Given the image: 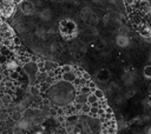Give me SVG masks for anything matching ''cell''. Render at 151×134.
I'll list each match as a JSON object with an SVG mask.
<instances>
[{
    "label": "cell",
    "instance_id": "4",
    "mask_svg": "<svg viewBox=\"0 0 151 134\" xmlns=\"http://www.w3.org/2000/svg\"><path fill=\"white\" fill-rule=\"evenodd\" d=\"M84 103H87V94L78 92L74 99V105H84Z\"/></svg>",
    "mask_w": 151,
    "mask_h": 134
},
{
    "label": "cell",
    "instance_id": "9",
    "mask_svg": "<svg viewBox=\"0 0 151 134\" xmlns=\"http://www.w3.org/2000/svg\"><path fill=\"white\" fill-rule=\"evenodd\" d=\"M29 93H31L33 96H35V95H39V94H40V89H39V86H38V85H33V86H31V88H29Z\"/></svg>",
    "mask_w": 151,
    "mask_h": 134
},
{
    "label": "cell",
    "instance_id": "2",
    "mask_svg": "<svg viewBox=\"0 0 151 134\" xmlns=\"http://www.w3.org/2000/svg\"><path fill=\"white\" fill-rule=\"evenodd\" d=\"M24 72H25L27 75L32 76V78L35 80V76H37V74H38V72H39L38 66H37V62H33V61H27V62H25V65H24Z\"/></svg>",
    "mask_w": 151,
    "mask_h": 134
},
{
    "label": "cell",
    "instance_id": "6",
    "mask_svg": "<svg viewBox=\"0 0 151 134\" xmlns=\"http://www.w3.org/2000/svg\"><path fill=\"white\" fill-rule=\"evenodd\" d=\"M22 116H24V115H22V113H21L19 109H15V110H13V112L11 113V119H12L13 121H17V122L20 121V120L22 119Z\"/></svg>",
    "mask_w": 151,
    "mask_h": 134
},
{
    "label": "cell",
    "instance_id": "15",
    "mask_svg": "<svg viewBox=\"0 0 151 134\" xmlns=\"http://www.w3.org/2000/svg\"><path fill=\"white\" fill-rule=\"evenodd\" d=\"M0 55H1V48H0Z\"/></svg>",
    "mask_w": 151,
    "mask_h": 134
},
{
    "label": "cell",
    "instance_id": "12",
    "mask_svg": "<svg viewBox=\"0 0 151 134\" xmlns=\"http://www.w3.org/2000/svg\"><path fill=\"white\" fill-rule=\"evenodd\" d=\"M104 109H105V113H107V114H113V110L111 109V107L107 106V107H105Z\"/></svg>",
    "mask_w": 151,
    "mask_h": 134
},
{
    "label": "cell",
    "instance_id": "5",
    "mask_svg": "<svg viewBox=\"0 0 151 134\" xmlns=\"http://www.w3.org/2000/svg\"><path fill=\"white\" fill-rule=\"evenodd\" d=\"M46 72H53L58 68V63L54 62V61H51V60H45V65H44Z\"/></svg>",
    "mask_w": 151,
    "mask_h": 134
},
{
    "label": "cell",
    "instance_id": "13",
    "mask_svg": "<svg viewBox=\"0 0 151 134\" xmlns=\"http://www.w3.org/2000/svg\"><path fill=\"white\" fill-rule=\"evenodd\" d=\"M4 106H5V103H4V101H2V99L0 98V109H1V108H4Z\"/></svg>",
    "mask_w": 151,
    "mask_h": 134
},
{
    "label": "cell",
    "instance_id": "11",
    "mask_svg": "<svg viewBox=\"0 0 151 134\" xmlns=\"http://www.w3.org/2000/svg\"><path fill=\"white\" fill-rule=\"evenodd\" d=\"M144 75H145L146 78H151V66H150V65L144 68Z\"/></svg>",
    "mask_w": 151,
    "mask_h": 134
},
{
    "label": "cell",
    "instance_id": "8",
    "mask_svg": "<svg viewBox=\"0 0 151 134\" xmlns=\"http://www.w3.org/2000/svg\"><path fill=\"white\" fill-rule=\"evenodd\" d=\"M90 109H91V105H88V103H84V105L80 106V110H79V113H81V114H88V113H90Z\"/></svg>",
    "mask_w": 151,
    "mask_h": 134
},
{
    "label": "cell",
    "instance_id": "14",
    "mask_svg": "<svg viewBox=\"0 0 151 134\" xmlns=\"http://www.w3.org/2000/svg\"><path fill=\"white\" fill-rule=\"evenodd\" d=\"M2 41H4V39H2V36L0 35V43H2Z\"/></svg>",
    "mask_w": 151,
    "mask_h": 134
},
{
    "label": "cell",
    "instance_id": "1",
    "mask_svg": "<svg viewBox=\"0 0 151 134\" xmlns=\"http://www.w3.org/2000/svg\"><path fill=\"white\" fill-rule=\"evenodd\" d=\"M44 94V98H47L51 101L52 107L64 108L74 103L76 95L78 94V87H76L73 82L59 80L52 82Z\"/></svg>",
    "mask_w": 151,
    "mask_h": 134
},
{
    "label": "cell",
    "instance_id": "10",
    "mask_svg": "<svg viewBox=\"0 0 151 134\" xmlns=\"http://www.w3.org/2000/svg\"><path fill=\"white\" fill-rule=\"evenodd\" d=\"M93 94L99 99V100H101V99H104L105 98V95H104V92L101 91V89H99V88H96L94 91H93Z\"/></svg>",
    "mask_w": 151,
    "mask_h": 134
},
{
    "label": "cell",
    "instance_id": "7",
    "mask_svg": "<svg viewBox=\"0 0 151 134\" xmlns=\"http://www.w3.org/2000/svg\"><path fill=\"white\" fill-rule=\"evenodd\" d=\"M98 100H99V99L93 94V92H92V93H90V94L87 95V103H88V105H91V106H92V105H94L96 102H98Z\"/></svg>",
    "mask_w": 151,
    "mask_h": 134
},
{
    "label": "cell",
    "instance_id": "3",
    "mask_svg": "<svg viewBox=\"0 0 151 134\" xmlns=\"http://www.w3.org/2000/svg\"><path fill=\"white\" fill-rule=\"evenodd\" d=\"M78 76H79V75L72 69V71H70V72L63 73V74H61V80H65V81H68V82H73Z\"/></svg>",
    "mask_w": 151,
    "mask_h": 134
},
{
    "label": "cell",
    "instance_id": "16",
    "mask_svg": "<svg viewBox=\"0 0 151 134\" xmlns=\"http://www.w3.org/2000/svg\"><path fill=\"white\" fill-rule=\"evenodd\" d=\"M146 1H149V2H151V0H146Z\"/></svg>",
    "mask_w": 151,
    "mask_h": 134
}]
</instances>
